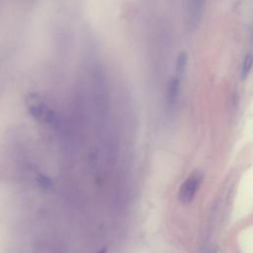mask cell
Returning <instances> with one entry per match:
<instances>
[{"instance_id":"3","label":"cell","mask_w":253,"mask_h":253,"mask_svg":"<svg viewBox=\"0 0 253 253\" xmlns=\"http://www.w3.org/2000/svg\"><path fill=\"white\" fill-rule=\"evenodd\" d=\"M183 76L177 75L175 74L169 84H168V88H167V95H166V101L169 107H173L177 101L178 95H179V91H180V84H181V79Z\"/></svg>"},{"instance_id":"4","label":"cell","mask_w":253,"mask_h":253,"mask_svg":"<svg viewBox=\"0 0 253 253\" xmlns=\"http://www.w3.org/2000/svg\"><path fill=\"white\" fill-rule=\"evenodd\" d=\"M252 64H253V55L251 53H247L246 56L244 57L242 67H241V77L243 79L248 76V74L251 70Z\"/></svg>"},{"instance_id":"2","label":"cell","mask_w":253,"mask_h":253,"mask_svg":"<svg viewBox=\"0 0 253 253\" xmlns=\"http://www.w3.org/2000/svg\"><path fill=\"white\" fill-rule=\"evenodd\" d=\"M205 3L206 0H186L187 19L189 26L192 28H196L199 24L203 15Z\"/></svg>"},{"instance_id":"1","label":"cell","mask_w":253,"mask_h":253,"mask_svg":"<svg viewBox=\"0 0 253 253\" xmlns=\"http://www.w3.org/2000/svg\"><path fill=\"white\" fill-rule=\"evenodd\" d=\"M203 173L200 172V171H195L193 173H191L187 179L183 182V184L180 186V189H179V192H178V198H179V201L184 204V205H187V204H190L201 184H202V181H203Z\"/></svg>"}]
</instances>
